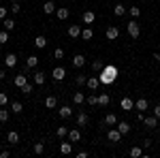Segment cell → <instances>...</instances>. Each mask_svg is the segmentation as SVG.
I'll return each instance as SVG.
<instances>
[{
    "mask_svg": "<svg viewBox=\"0 0 160 158\" xmlns=\"http://www.w3.org/2000/svg\"><path fill=\"white\" fill-rule=\"evenodd\" d=\"M98 79L102 85H109L118 79V66L115 64H105V69L98 73Z\"/></svg>",
    "mask_w": 160,
    "mask_h": 158,
    "instance_id": "obj_1",
    "label": "cell"
},
{
    "mask_svg": "<svg viewBox=\"0 0 160 158\" xmlns=\"http://www.w3.org/2000/svg\"><path fill=\"white\" fill-rule=\"evenodd\" d=\"M126 30H128V34L132 38H139V34H141V26H139V22H135V19L126 24Z\"/></svg>",
    "mask_w": 160,
    "mask_h": 158,
    "instance_id": "obj_2",
    "label": "cell"
},
{
    "mask_svg": "<svg viewBox=\"0 0 160 158\" xmlns=\"http://www.w3.org/2000/svg\"><path fill=\"white\" fill-rule=\"evenodd\" d=\"M107 139H109V143H118V141L122 139V133H120L118 128H109V130H107Z\"/></svg>",
    "mask_w": 160,
    "mask_h": 158,
    "instance_id": "obj_3",
    "label": "cell"
},
{
    "mask_svg": "<svg viewBox=\"0 0 160 158\" xmlns=\"http://www.w3.org/2000/svg\"><path fill=\"white\" fill-rule=\"evenodd\" d=\"M120 107H122L124 111H130V109H135V100L130 96H124L122 100H120Z\"/></svg>",
    "mask_w": 160,
    "mask_h": 158,
    "instance_id": "obj_4",
    "label": "cell"
},
{
    "mask_svg": "<svg viewBox=\"0 0 160 158\" xmlns=\"http://www.w3.org/2000/svg\"><path fill=\"white\" fill-rule=\"evenodd\" d=\"M58 115H60L62 120H68V118L73 115V107H68V105H62L60 109H58Z\"/></svg>",
    "mask_w": 160,
    "mask_h": 158,
    "instance_id": "obj_5",
    "label": "cell"
},
{
    "mask_svg": "<svg viewBox=\"0 0 160 158\" xmlns=\"http://www.w3.org/2000/svg\"><path fill=\"white\" fill-rule=\"evenodd\" d=\"M94 19H96V13H94V11H86L83 15H81V22H83L86 26H92V24H94Z\"/></svg>",
    "mask_w": 160,
    "mask_h": 158,
    "instance_id": "obj_6",
    "label": "cell"
},
{
    "mask_svg": "<svg viewBox=\"0 0 160 158\" xmlns=\"http://www.w3.org/2000/svg\"><path fill=\"white\" fill-rule=\"evenodd\" d=\"M51 77H53V79H56V81H62V79H64V77H66V71H64V69H62V66H56V69H53V71H51Z\"/></svg>",
    "mask_w": 160,
    "mask_h": 158,
    "instance_id": "obj_7",
    "label": "cell"
},
{
    "mask_svg": "<svg viewBox=\"0 0 160 158\" xmlns=\"http://www.w3.org/2000/svg\"><path fill=\"white\" fill-rule=\"evenodd\" d=\"M73 66L75 69H83L86 66V56H81V54L73 56Z\"/></svg>",
    "mask_w": 160,
    "mask_h": 158,
    "instance_id": "obj_8",
    "label": "cell"
},
{
    "mask_svg": "<svg viewBox=\"0 0 160 158\" xmlns=\"http://www.w3.org/2000/svg\"><path fill=\"white\" fill-rule=\"evenodd\" d=\"M86 85L90 88V90H92V92H94V90H98V85H100V79H98V77H94V75H92V77H88Z\"/></svg>",
    "mask_w": 160,
    "mask_h": 158,
    "instance_id": "obj_9",
    "label": "cell"
},
{
    "mask_svg": "<svg viewBox=\"0 0 160 158\" xmlns=\"http://www.w3.org/2000/svg\"><path fill=\"white\" fill-rule=\"evenodd\" d=\"M105 37L109 38V41H115V38L120 37V30H118L115 26H109V28H107V32H105Z\"/></svg>",
    "mask_w": 160,
    "mask_h": 158,
    "instance_id": "obj_10",
    "label": "cell"
},
{
    "mask_svg": "<svg viewBox=\"0 0 160 158\" xmlns=\"http://www.w3.org/2000/svg\"><path fill=\"white\" fill-rule=\"evenodd\" d=\"M88 122H90V115L86 111H79L77 113V126H88Z\"/></svg>",
    "mask_w": 160,
    "mask_h": 158,
    "instance_id": "obj_11",
    "label": "cell"
},
{
    "mask_svg": "<svg viewBox=\"0 0 160 158\" xmlns=\"http://www.w3.org/2000/svg\"><path fill=\"white\" fill-rule=\"evenodd\" d=\"M15 64H17V56H15V54H7V56H4V66H7V69H13Z\"/></svg>",
    "mask_w": 160,
    "mask_h": 158,
    "instance_id": "obj_12",
    "label": "cell"
},
{
    "mask_svg": "<svg viewBox=\"0 0 160 158\" xmlns=\"http://www.w3.org/2000/svg\"><path fill=\"white\" fill-rule=\"evenodd\" d=\"M143 124H145V128H156V126H158V118H156V115H145Z\"/></svg>",
    "mask_w": 160,
    "mask_h": 158,
    "instance_id": "obj_13",
    "label": "cell"
},
{
    "mask_svg": "<svg viewBox=\"0 0 160 158\" xmlns=\"http://www.w3.org/2000/svg\"><path fill=\"white\" fill-rule=\"evenodd\" d=\"M13 84L17 85V88H24L26 84H28V77H26L24 73H19V75H15V79H13Z\"/></svg>",
    "mask_w": 160,
    "mask_h": 158,
    "instance_id": "obj_14",
    "label": "cell"
},
{
    "mask_svg": "<svg viewBox=\"0 0 160 158\" xmlns=\"http://www.w3.org/2000/svg\"><path fill=\"white\" fill-rule=\"evenodd\" d=\"M56 9H58V7H56V2H53V0H47V2L43 4V13H47V15L56 13Z\"/></svg>",
    "mask_w": 160,
    "mask_h": 158,
    "instance_id": "obj_15",
    "label": "cell"
},
{
    "mask_svg": "<svg viewBox=\"0 0 160 158\" xmlns=\"http://www.w3.org/2000/svg\"><path fill=\"white\" fill-rule=\"evenodd\" d=\"M68 141H71V143H77V141H81V130H77V128L68 130Z\"/></svg>",
    "mask_w": 160,
    "mask_h": 158,
    "instance_id": "obj_16",
    "label": "cell"
},
{
    "mask_svg": "<svg viewBox=\"0 0 160 158\" xmlns=\"http://www.w3.org/2000/svg\"><path fill=\"white\" fill-rule=\"evenodd\" d=\"M148 107H149V103L145 100V98H139V100H135V109H139V111H148Z\"/></svg>",
    "mask_w": 160,
    "mask_h": 158,
    "instance_id": "obj_17",
    "label": "cell"
},
{
    "mask_svg": "<svg viewBox=\"0 0 160 158\" xmlns=\"http://www.w3.org/2000/svg\"><path fill=\"white\" fill-rule=\"evenodd\" d=\"M68 37L71 38H79L81 37V28L75 24V26H68Z\"/></svg>",
    "mask_w": 160,
    "mask_h": 158,
    "instance_id": "obj_18",
    "label": "cell"
},
{
    "mask_svg": "<svg viewBox=\"0 0 160 158\" xmlns=\"http://www.w3.org/2000/svg\"><path fill=\"white\" fill-rule=\"evenodd\" d=\"M115 126H118V130L122 133V137L130 133V124H128V122H120V120H118V124H115Z\"/></svg>",
    "mask_w": 160,
    "mask_h": 158,
    "instance_id": "obj_19",
    "label": "cell"
},
{
    "mask_svg": "<svg viewBox=\"0 0 160 158\" xmlns=\"http://www.w3.org/2000/svg\"><path fill=\"white\" fill-rule=\"evenodd\" d=\"M56 13H58V19H62V22H64V19H68V15H71V11H68L66 7H58Z\"/></svg>",
    "mask_w": 160,
    "mask_h": 158,
    "instance_id": "obj_20",
    "label": "cell"
},
{
    "mask_svg": "<svg viewBox=\"0 0 160 158\" xmlns=\"http://www.w3.org/2000/svg\"><path fill=\"white\" fill-rule=\"evenodd\" d=\"M32 79H34L37 85H45V73H43V71H37V73L32 75Z\"/></svg>",
    "mask_w": 160,
    "mask_h": 158,
    "instance_id": "obj_21",
    "label": "cell"
},
{
    "mask_svg": "<svg viewBox=\"0 0 160 158\" xmlns=\"http://www.w3.org/2000/svg\"><path fill=\"white\" fill-rule=\"evenodd\" d=\"M73 103L75 105H83V103H86V94H83V92H75L73 94Z\"/></svg>",
    "mask_w": 160,
    "mask_h": 158,
    "instance_id": "obj_22",
    "label": "cell"
},
{
    "mask_svg": "<svg viewBox=\"0 0 160 158\" xmlns=\"http://www.w3.org/2000/svg\"><path fill=\"white\" fill-rule=\"evenodd\" d=\"M45 107H47V109H56V107H58V98L56 96H47L45 98Z\"/></svg>",
    "mask_w": 160,
    "mask_h": 158,
    "instance_id": "obj_23",
    "label": "cell"
},
{
    "mask_svg": "<svg viewBox=\"0 0 160 158\" xmlns=\"http://www.w3.org/2000/svg\"><path fill=\"white\" fill-rule=\"evenodd\" d=\"M34 47H38V49H43V47H47V38L43 37V34H38L37 38H34Z\"/></svg>",
    "mask_w": 160,
    "mask_h": 158,
    "instance_id": "obj_24",
    "label": "cell"
},
{
    "mask_svg": "<svg viewBox=\"0 0 160 158\" xmlns=\"http://www.w3.org/2000/svg\"><path fill=\"white\" fill-rule=\"evenodd\" d=\"M7 143H11V145H15V143H19V135L15 133V130H11V133L7 135Z\"/></svg>",
    "mask_w": 160,
    "mask_h": 158,
    "instance_id": "obj_25",
    "label": "cell"
},
{
    "mask_svg": "<svg viewBox=\"0 0 160 158\" xmlns=\"http://www.w3.org/2000/svg\"><path fill=\"white\" fill-rule=\"evenodd\" d=\"M113 13H115L118 17H124V15H126V7H124L122 2H118V4L113 7Z\"/></svg>",
    "mask_w": 160,
    "mask_h": 158,
    "instance_id": "obj_26",
    "label": "cell"
},
{
    "mask_svg": "<svg viewBox=\"0 0 160 158\" xmlns=\"http://www.w3.org/2000/svg\"><path fill=\"white\" fill-rule=\"evenodd\" d=\"M92 34H94L92 26H86V28L81 30V38H83V41H90V38H92Z\"/></svg>",
    "mask_w": 160,
    "mask_h": 158,
    "instance_id": "obj_27",
    "label": "cell"
},
{
    "mask_svg": "<svg viewBox=\"0 0 160 158\" xmlns=\"http://www.w3.org/2000/svg\"><path fill=\"white\" fill-rule=\"evenodd\" d=\"M105 124H107V126H115V124H118V115H115V113H107V115H105Z\"/></svg>",
    "mask_w": 160,
    "mask_h": 158,
    "instance_id": "obj_28",
    "label": "cell"
},
{
    "mask_svg": "<svg viewBox=\"0 0 160 158\" xmlns=\"http://www.w3.org/2000/svg\"><path fill=\"white\" fill-rule=\"evenodd\" d=\"M37 64H38L37 56H28V58H26V69H34Z\"/></svg>",
    "mask_w": 160,
    "mask_h": 158,
    "instance_id": "obj_29",
    "label": "cell"
},
{
    "mask_svg": "<svg viewBox=\"0 0 160 158\" xmlns=\"http://www.w3.org/2000/svg\"><path fill=\"white\" fill-rule=\"evenodd\" d=\"M24 111V105L19 103V100H13L11 103V113H22Z\"/></svg>",
    "mask_w": 160,
    "mask_h": 158,
    "instance_id": "obj_30",
    "label": "cell"
},
{
    "mask_svg": "<svg viewBox=\"0 0 160 158\" xmlns=\"http://www.w3.org/2000/svg\"><path fill=\"white\" fill-rule=\"evenodd\" d=\"M9 118H11V109L2 107V109H0V122H9Z\"/></svg>",
    "mask_w": 160,
    "mask_h": 158,
    "instance_id": "obj_31",
    "label": "cell"
},
{
    "mask_svg": "<svg viewBox=\"0 0 160 158\" xmlns=\"http://www.w3.org/2000/svg\"><path fill=\"white\" fill-rule=\"evenodd\" d=\"M109 105V94H98V107H107Z\"/></svg>",
    "mask_w": 160,
    "mask_h": 158,
    "instance_id": "obj_32",
    "label": "cell"
},
{
    "mask_svg": "<svg viewBox=\"0 0 160 158\" xmlns=\"http://www.w3.org/2000/svg\"><path fill=\"white\" fill-rule=\"evenodd\" d=\"M102 69H105V64H102V60H94V62H92V71H94V73H100Z\"/></svg>",
    "mask_w": 160,
    "mask_h": 158,
    "instance_id": "obj_33",
    "label": "cell"
},
{
    "mask_svg": "<svg viewBox=\"0 0 160 158\" xmlns=\"http://www.w3.org/2000/svg\"><path fill=\"white\" fill-rule=\"evenodd\" d=\"M130 156H132V158H141V156H143V147L135 145L132 150H130Z\"/></svg>",
    "mask_w": 160,
    "mask_h": 158,
    "instance_id": "obj_34",
    "label": "cell"
},
{
    "mask_svg": "<svg viewBox=\"0 0 160 158\" xmlns=\"http://www.w3.org/2000/svg\"><path fill=\"white\" fill-rule=\"evenodd\" d=\"M56 135H58V139H64V137H68V128L66 126H58Z\"/></svg>",
    "mask_w": 160,
    "mask_h": 158,
    "instance_id": "obj_35",
    "label": "cell"
},
{
    "mask_svg": "<svg viewBox=\"0 0 160 158\" xmlns=\"http://www.w3.org/2000/svg\"><path fill=\"white\" fill-rule=\"evenodd\" d=\"M86 103L90 107H96V105H98V96H96V94H90V96L86 98Z\"/></svg>",
    "mask_w": 160,
    "mask_h": 158,
    "instance_id": "obj_36",
    "label": "cell"
},
{
    "mask_svg": "<svg viewBox=\"0 0 160 158\" xmlns=\"http://www.w3.org/2000/svg\"><path fill=\"white\" fill-rule=\"evenodd\" d=\"M2 26H4V30H9V32H11L13 28H15V22H13V19H9V17H7V19H2Z\"/></svg>",
    "mask_w": 160,
    "mask_h": 158,
    "instance_id": "obj_37",
    "label": "cell"
},
{
    "mask_svg": "<svg viewBox=\"0 0 160 158\" xmlns=\"http://www.w3.org/2000/svg\"><path fill=\"white\" fill-rule=\"evenodd\" d=\"M60 152L66 156V154H71V152H73V145H71V143H62V145H60Z\"/></svg>",
    "mask_w": 160,
    "mask_h": 158,
    "instance_id": "obj_38",
    "label": "cell"
},
{
    "mask_svg": "<svg viewBox=\"0 0 160 158\" xmlns=\"http://www.w3.org/2000/svg\"><path fill=\"white\" fill-rule=\"evenodd\" d=\"M9 43V30H2L0 32V45H7Z\"/></svg>",
    "mask_w": 160,
    "mask_h": 158,
    "instance_id": "obj_39",
    "label": "cell"
},
{
    "mask_svg": "<svg viewBox=\"0 0 160 158\" xmlns=\"http://www.w3.org/2000/svg\"><path fill=\"white\" fill-rule=\"evenodd\" d=\"M43 150H45V145H43V141H38V143H34V147H32V152H34V154H43Z\"/></svg>",
    "mask_w": 160,
    "mask_h": 158,
    "instance_id": "obj_40",
    "label": "cell"
},
{
    "mask_svg": "<svg viewBox=\"0 0 160 158\" xmlns=\"http://www.w3.org/2000/svg\"><path fill=\"white\" fill-rule=\"evenodd\" d=\"M86 81H88L86 75H77V77H75V84L77 85H86Z\"/></svg>",
    "mask_w": 160,
    "mask_h": 158,
    "instance_id": "obj_41",
    "label": "cell"
},
{
    "mask_svg": "<svg viewBox=\"0 0 160 158\" xmlns=\"http://www.w3.org/2000/svg\"><path fill=\"white\" fill-rule=\"evenodd\" d=\"M9 11H11V13H19V11H22V4H19V2H11Z\"/></svg>",
    "mask_w": 160,
    "mask_h": 158,
    "instance_id": "obj_42",
    "label": "cell"
},
{
    "mask_svg": "<svg viewBox=\"0 0 160 158\" xmlns=\"http://www.w3.org/2000/svg\"><path fill=\"white\" fill-rule=\"evenodd\" d=\"M128 13H130V17H139V15H141V9H139V7H130Z\"/></svg>",
    "mask_w": 160,
    "mask_h": 158,
    "instance_id": "obj_43",
    "label": "cell"
},
{
    "mask_svg": "<svg viewBox=\"0 0 160 158\" xmlns=\"http://www.w3.org/2000/svg\"><path fill=\"white\" fill-rule=\"evenodd\" d=\"M7 103H9V96H7V92H0V107H7Z\"/></svg>",
    "mask_w": 160,
    "mask_h": 158,
    "instance_id": "obj_44",
    "label": "cell"
},
{
    "mask_svg": "<svg viewBox=\"0 0 160 158\" xmlns=\"http://www.w3.org/2000/svg\"><path fill=\"white\" fill-rule=\"evenodd\" d=\"M53 58H58V60H60V58H64V49H62V47H56V49H53Z\"/></svg>",
    "mask_w": 160,
    "mask_h": 158,
    "instance_id": "obj_45",
    "label": "cell"
},
{
    "mask_svg": "<svg viewBox=\"0 0 160 158\" xmlns=\"http://www.w3.org/2000/svg\"><path fill=\"white\" fill-rule=\"evenodd\" d=\"M19 90H22L24 94H32V84H26L24 88H19Z\"/></svg>",
    "mask_w": 160,
    "mask_h": 158,
    "instance_id": "obj_46",
    "label": "cell"
},
{
    "mask_svg": "<svg viewBox=\"0 0 160 158\" xmlns=\"http://www.w3.org/2000/svg\"><path fill=\"white\" fill-rule=\"evenodd\" d=\"M0 19H7V7H0Z\"/></svg>",
    "mask_w": 160,
    "mask_h": 158,
    "instance_id": "obj_47",
    "label": "cell"
},
{
    "mask_svg": "<svg viewBox=\"0 0 160 158\" xmlns=\"http://www.w3.org/2000/svg\"><path fill=\"white\" fill-rule=\"evenodd\" d=\"M141 145L145 147V150H148V147H152V139H143V143H141Z\"/></svg>",
    "mask_w": 160,
    "mask_h": 158,
    "instance_id": "obj_48",
    "label": "cell"
},
{
    "mask_svg": "<svg viewBox=\"0 0 160 158\" xmlns=\"http://www.w3.org/2000/svg\"><path fill=\"white\" fill-rule=\"evenodd\" d=\"M154 115L160 120V105H156V107H154Z\"/></svg>",
    "mask_w": 160,
    "mask_h": 158,
    "instance_id": "obj_49",
    "label": "cell"
},
{
    "mask_svg": "<svg viewBox=\"0 0 160 158\" xmlns=\"http://www.w3.org/2000/svg\"><path fill=\"white\" fill-rule=\"evenodd\" d=\"M0 158H9V150H2L0 152Z\"/></svg>",
    "mask_w": 160,
    "mask_h": 158,
    "instance_id": "obj_50",
    "label": "cell"
},
{
    "mask_svg": "<svg viewBox=\"0 0 160 158\" xmlns=\"http://www.w3.org/2000/svg\"><path fill=\"white\" fill-rule=\"evenodd\" d=\"M88 156H90L88 152H79V154H77V158H88Z\"/></svg>",
    "mask_w": 160,
    "mask_h": 158,
    "instance_id": "obj_51",
    "label": "cell"
},
{
    "mask_svg": "<svg viewBox=\"0 0 160 158\" xmlns=\"http://www.w3.org/2000/svg\"><path fill=\"white\" fill-rule=\"evenodd\" d=\"M4 77H7V71H4V69H0V81H2Z\"/></svg>",
    "mask_w": 160,
    "mask_h": 158,
    "instance_id": "obj_52",
    "label": "cell"
},
{
    "mask_svg": "<svg viewBox=\"0 0 160 158\" xmlns=\"http://www.w3.org/2000/svg\"><path fill=\"white\" fill-rule=\"evenodd\" d=\"M152 58H154V60H156V62H160V54H154Z\"/></svg>",
    "mask_w": 160,
    "mask_h": 158,
    "instance_id": "obj_53",
    "label": "cell"
},
{
    "mask_svg": "<svg viewBox=\"0 0 160 158\" xmlns=\"http://www.w3.org/2000/svg\"><path fill=\"white\" fill-rule=\"evenodd\" d=\"M11 2H19V0H11Z\"/></svg>",
    "mask_w": 160,
    "mask_h": 158,
    "instance_id": "obj_54",
    "label": "cell"
},
{
    "mask_svg": "<svg viewBox=\"0 0 160 158\" xmlns=\"http://www.w3.org/2000/svg\"><path fill=\"white\" fill-rule=\"evenodd\" d=\"M2 62H4V60H2V58H0V64H2Z\"/></svg>",
    "mask_w": 160,
    "mask_h": 158,
    "instance_id": "obj_55",
    "label": "cell"
},
{
    "mask_svg": "<svg viewBox=\"0 0 160 158\" xmlns=\"http://www.w3.org/2000/svg\"><path fill=\"white\" fill-rule=\"evenodd\" d=\"M158 135H160V126H158Z\"/></svg>",
    "mask_w": 160,
    "mask_h": 158,
    "instance_id": "obj_56",
    "label": "cell"
},
{
    "mask_svg": "<svg viewBox=\"0 0 160 158\" xmlns=\"http://www.w3.org/2000/svg\"><path fill=\"white\" fill-rule=\"evenodd\" d=\"M143 2H145V0H143Z\"/></svg>",
    "mask_w": 160,
    "mask_h": 158,
    "instance_id": "obj_57",
    "label": "cell"
}]
</instances>
